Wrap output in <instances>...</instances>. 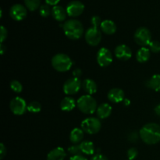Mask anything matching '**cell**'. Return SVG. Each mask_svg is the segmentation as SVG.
<instances>
[{
  "mask_svg": "<svg viewBox=\"0 0 160 160\" xmlns=\"http://www.w3.org/2000/svg\"><path fill=\"white\" fill-rule=\"evenodd\" d=\"M102 20L98 16H94L91 19V23L92 24V27H95V28H98V27L101 26L102 24Z\"/></svg>",
  "mask_w": 160,
  "mask_h": 160,
  "instance_id": "cell-32",
  "label": "cell"
},
{
  "mask_svg": "<svg viewBox=\"0 0 160 160\" xmlns=\"http://www.w3.org/2000/svg\"><path fill=\"white\" fill-rule=\"evenodd\" d=\"M64 33L68 38L78 40L84 34V27L81 21L76 19L67 20L62 25Z\"/></svg>",
  "mask_w": 160,
  "mask_h": 160,
  "instance_id": "cell-2",
  "label": "cell"
},
{
  "mask_svg": "<svg viewBox=\"0 0 160 160\" xmlns=\"http://www.w3.org/2000/svg\"><path fill=\"white\" fill-rule=\"evenodd\" d=\"M102 124L100 120L95 117H88L81 123V129L89 134H97L101 130Z\"/></svg>",
  "mask_w": 160,
  "mask_h": 160,
  "instance_id": "cell-5",
  "label": "cell"
},
{
  "mask_svg": "<svg viewBox=\"0 0 160 160\" xmlns=\"http://www.w3.org/2000/svg\"><path fill=\"white\" fill-rule=\"evenodd\" d=\"M9 15L17 21L23 20L27 16V9L21 4H15L10 8Z\"/></svg>",
  "mask_w": 160,
  "mask_h": 160,
  "instance_id": "cell-12",
  "label": "cell"
},
{
  "mask_svg": "<svg viewBox=\"0 0 160 160\" xmlns=\"http://www.w3.org/2000/svg\"><path fill=\"white\" fill-rule=\"evenodd\" d=\"M24 2L30 11H35L40 6L41 0H24Z\"/></svg>",
  "mask_w": 160,
  "mask_h": 160,
  "instance_id": "cell-25",
  "label": "cell"
},
{
  "mask_svg": "<svg viewBox=\"0 0 160 160\" xmlns=\"http://www.w3.org/2000/svg\"><path fill=\"white\" fill-rule=\"evenodd\" d=\"M77 105L80 111L84 114L94 113L98 108L96 100L90 95H84L80 97Z\"/></svg>",
  "mask_w": 160,
  "mask_h": 160,
  "instance_id": "cell-4",
  "label": "cell"
},
{
  "mask_svg": "<svg viewBox=\"0 0 160 160\" xmlns=\"http://www.w3.org/2000/svg\"><path fill=\"white\" fill-rule=\"evenodd\" d=\"M150 49L147 48L146 47H142L138 51L136 54V59L139 62H146L150 59Z\"/></svg>",
  "mask_w": 160,
  "mask_h": 160,
  "instance_id": "cell-22",
  "label": "cell"
},
{
  "mask_svg": "<svg viewBox=\"0 0 160 160\" xmlns=\"http://www.w3.org/2000/svg\"><path fill=\"white\" fill-rule=\"evenodd\" d=\"M81 74H82V71H81V69L76 68V69H74V70H73V78H80V77L81 76Z\"/></svg>",
  "mask_w": 160,
  "mask_h": 160,
  "instance_id": "cell-35",
  "label": "cell"
},
{
  "mask_svg": "<svg viewBox=\"0 0 160 160\" xmlns=\"http://www.w3.org/2000/svg\"><path fill=\"white\" fill-rule=\"evenodd\" d=\"M9 108L11 112L17 116L23 115L28 109V105L26 101L20 97H16L11 100L9 103Z\"/></svg>",
  "mask_w": 160,
  "mask_h": 160,
  "instance_id": "cell-7",
  "label": "cell"
},
{
  "mask_svg": "<svg viewBox=\"0 0 160 160\" xmlns=\"http://www.w3.org/2000/svg\"><path fill=\"white\" fill-rule=\"evenodd\" d=\"M108 98L110 102L113 103H119L123 102L125 99V94L122 89L115 88L109 90L107 95Z\"/></svg>",
  "mask_w": 160,
  "mask_h": 160,
  "instance_id": "cell-14",
  "label": "cell"
},
{
  "mask_svg": "<svg viewBox=\"0 0 160 160\" xmlns=\"http://www.w3.org/2000/svg\"><path fill=\"white\" fill-rule=\"evenodd\" d=\"M6 155V148L5 147L4 144H0V159H2Z\"/></svg>",
  "mask_w": 160,
  "mask_h": 160,
  "instance_id": "cell-34",
  "label": "cell"
},
{
  "mask_svg": "<svg viewBox=\"0 0 160 160\" xmlns=\"http://www.w3.org/2000/svg\"><path fill=\"white\" fill-rule=\"evenodd\" d=\"M28 110L32 113H38L42 110V106L37 101H33L28 105Z\"/></svg>",
  "mask_w": 160,
  "mask_h": 160,
  "instance_id": "cell-26",
  "label": "cell"
},
{
  "mask_svg": "<svg viewBox=\"0 0 160 160\" xmlns=\"http://www.w3.org/2000/svg\"><path fill=\"white\" fill-rule=\"evenodd\" d=\"M0 34H1V43L2 44L3 42L7 38V30L5 28L4 26H1V31H0Z\"/></svg>",
  "mask_w": 160,
  "mask_h": 160,
  "instance_id": "cell-33",
  "label": "cell"
},
{
  "mask_svg": "<svg viewBox=\"0 0 160 160\" xmlns=\"http://www.w3.org/2000/svg\"><path fill=\"white\" fill-rule=\"evenodd\" d=\"M155 112H156V115L159 116L160 117V104L157 105V106H156V107L155 108Z\"/></svg>",
  "mask_w": 160,
  "mask_h": 160,
  "instance_id": "cell-40",
  "label": "cell"
},
{
  "mask_svg": "<svg viewBox=\"0 0 160 160\" xmlns=\"http://www.w3.org/2000/svg\"><path fill=\"white\" fill-rule=\"evenodd\" d=\"M139 135L147 145H156L160 142V125L156 123H147L140 130Z\"/></svg>",
  "mask_w": 160,
  "mask_h": 160,
  "instance_id": "cell-1",
  "label": "cell"
},
{
  "mask_svg": "<svg viewBox=\"0 0 160 160\" xmlns=\"http://www.w3.org/2000/svg\"><path fill=\"white\" fill-rule=\"evenodd\" d=\"M6 50V48L4 46V45H3V44H1V45H0V52H1V54L2 55L4 54Z\"/></svg>",
  "mask_w": 160,
  "mask_h": 160,
  "instance_id": "cell-41",
  "label": "cell"
},
{
  "mask_svg": "<svg viewBox=\"0 0 160 160\" xmlns=\"http://www.w3.org/2000/svg\"><path fill=\"white\" fill-rule=\"evenodd\" d=\"M67 156V152L61 147H57L48 152L47 160H64Z\"/></svg>",
  "mask_w": 160,
  "mask_h": 160,
  "instance_id": "cell-16",
  "label": "cell"
},
{
  "mask_svg": "<svg viewBox=\"0 0 160 160\" xmlns=\"http://www.w3.org/2000/svg\"><path fill=\"white\" fill-rule=\"evenodd\" d=\"M138 151L135 148H131L128 151V158L129 160H134L137 158Z\"/></svg>",
  "mask_w": 160,
  "mask_h": 160,
  "instance_id": "cell-31",
  "label": "cell"
},
{
  "mask_svg": "<svg viewBox=\"0 0 160 160\" xmlns=\"http://www.w3.org/2000/svg\"><path fill=\"white\" fill-rule=\"evenodd\" d=\"M70 160H88L87 158L84 157L82 155H78V156H73L70 157Z\"/></svg>",
  "mask_w": 160,
  "mask_h": 160,
  "instance_id": "cell-38",
  "label": "cell"
},
{
  "mask_svg": "<svg viewBox=\"0 0 160 160\" xmlns=\"http://www.w3.org/2000/svg\"><path fill=\"white\" fill-rule=\"evenodd\" d=\"M10 88L16 93H20L23 91V86L21 83L17 80H13L10 82Z\"/></svg>",
  "mask_w": 160,
  "mask_h": 160,
  "instance_id": "cell-27",
  "label": "cell"
},
{
  "mask_svg": "<svg viewBox=\"0 0 160 160\" xmlns=\"http://www.w3.org/2000/svg\"><path fill=\"white\" fill-rule=\"evenodd\" d=\"M134 41L138 45L145 47L152 42V34L149 30L145 27H141L134 33Z\"/></svg>",
  "mask_w": 160,
  "mask_h": 160,
  "instance_id": "cell-6",
  "label": "cell"
},
{
  "mask_svg": "<svg viewBox=\"0 0 160 160\" xmlns=\"http://www.w3.org/2000/svg\"><path fill=\"white\" fill-rule=\"evenodd\" d=\"M84 131L81 128H74L70 132V141L74 145L80 143L84 138Z\"/></svg>",
  "mask_w": 160,
  "mask_h": 160,
  "instance_id": "cell-20",
  "label": "cell"
},
{
  "mask_svg": "<svg viewBox=\"0 0 160 160\" xmlns=\"http://www.w3.org/2000/svg\"><path fill=\"white\" fill-rule=\"evenodd\" d=\"M39 12H40V15L43 17H47L50 15V13H52V10L50 9V7L48 6V4L42 5L39 8Z\"/></svg>",
  "mask_w": 160,
  "mask_h": 160,
  "instance_id": "cell-28",
  "label": "cell"
},
{
  "mask_svg": "<svg viewBox=\"0 0 160 160\" xmlns=\"http://www.w3.org/2000/svg\"><path fill=\"white\" fill-rule=\"evenodd\" d=\"M67 15L71 17H79L84 10V5L81 2L74 0L71 1L67 6Z\"/></svg>",
  "mask_w": 160,
  "mask_h": 160,
  "instance_id": "cell-11",
  "label": "cell"
},
{
  "mask_svg": "<svg viewBox=\"0 0 160 160\" xmlns=\"http://www.w3.org/2000/svg\"><path fill=\"white\" fill-rule=\"evenodd\" d=\"M102 40V33L98 28L92 27L85 32V41L89 45L97 46Z\"/></svg>",
  "mask_w": 160,
  "mask_h": 160,
  "instance_id": "cell-8",
  "label": "cell"
},
{
  "mask_svg": "<svg viewBox=\"0 0 160 160\" xmlns=\"http://www.w3.org/2000/svg\"><path fill=\"white\" fill-rule=\"evenodd\" d=\"M82 88L85 92H87L88 95H93L97 92L98 87L95 81L92 79H85L82 83Z\"/></svg>",
  "mask_w": 160,
  "mask_h": 160,
  "instance_id": "cell-19",
  "label": "cell"
},
{
  "mask_svg": "<svg viewBox=\"0 0 160 160\" xmlns=\"http://www.w3.org/2000/svg\"><path fill=\"white\" fill-rule=\"evenodd\" d=\"M75 106L76 102L71 97H66L60 102V109L65 112H70L74 109Z\"/></svg>",
  "mask_w": 160,
  "mask_h": 160,
  "instance_id": "cell-21",
  "label": "cell"
},
{
  "mask_svg": "<svg viewBox=\"0 0 160 160\" xmlns=\"http://www.w3.org/2000/svg\"><path fill=\"white\" fill-rule=\"evenodd\" d=\"M52 66L58 72H67L73 66V61L64 53H58L52 59Z\"/></svg>",
  "mask_w": 160,
  "mask_h": 160,
  "instance_id": "cell-3",
  "label": "cell"
},
{
  "mask_svg": "<svg viewBox=\"0 0 160 160\" xmlns=\"http://www.w3.org/2000/svg\"><path fill=\"white\" fill-rule=\"evenodd\" d=\"M149 49L154 53H158L160 52V42L158 41H152L149 44Z\"/></svg>",
  "mask_w": 160,
  "mask_h": 160,
  "instance_id": "cell-30",
  "label": "cell"
},
{
  "mask_svg": "<svg viewBox=\"0 0 160 160\" xmlns=\"http://www.w3.org/2000/svg\"><path fill=\"white\" fill-rule=\"evenodd\" d=\"M91 160H109L105 156L102 154H97L95 156H94L91 159Z\"/></svg>",
  "mask_w": 160,
  "mask_h": 160,
  "instance_id": "cell-36",
  "label": "cell"
},
{
  "mask_svg": "<svg viewBox=\"0 0 160 160\" xmlns=\"http://www.w3.org/2000/svg\"><path fill=\"white\" fill-rule=\"evenodd\" d=\"M68 152L70 153L72 156H78V155L82 154V152H81L80 145H72V146L69 147Z\"/></svg>",
  "mask_w": 160,
  "mask_h": 160,
  "instance_id": "cell-29",
  "label": "cell"
},
{
  "mask_svg": "<svg viewBox=\"0 0 160 160\" xmlns=\"http://www.w3.org/2000/svg\"><path fill=\"white\" fill-rule=\"evenodd\" d=\"M97 62L102 67L110 65L112 62V56L111 52L106 48H101L97 53Z\"/></svg>",
  "mask_w": 160,
  "mask_h": 160,
  "instance_id": "cell-10",
  "label": "cell"
},
{
  "mask_svg": "<svg viewBox=\"0 0 160 160\" xmlns=\"http://www.w3.org/2000/svg\"><path fill=\"white\" fill-rule=\"evenodd\" d=\"M81 152L83 154L88 155V156H92L95 152V145L93 142L90 141H84L80 144Z\"/></svg>",
  "mask_w": 160,
  "mask_h": 160,
  "instance_id": "cell-24",
  "label": "cell"
},
{
  "mask_svg": "<svg viewBox=\"0 0 160 160\" xmlns=\"http://www.w3.org/2000/svg\"><path fill=\"white\" fill-rule=\"evenodd\" d=\"M112 106L108 103H102L97 108V115L100 119H106L112 113Z\"/></svg>",
  "mask_w": 160,
  "mask_h": 160,
  "instance_id": "cell-18",
  "label": "cell"
},
{
  "mask_svg": "<svg viewBox=\"0 0 160 160\" xmlns=\"http://www.w3.org/2000/svg\"><path fill=\"white\" fill-rule=\"evenodd\" d=\"M115 53L116 57L118 59L122 61H128L132 56V52L131 49L130 48V47H128L126 45H119L118 46H117V48H115Z\"/></svg>",
  "mask_w": 160,
  "mask_h": 160,
  "instance_id": "cell-13",
  "label": "cell"
},
{
  "mask_svg": "<svg viewBox=\"0 0 160 160\" xmlns=\"http://www.w3.org/2000/svg\"><path fill=\"white\" fill-rule=\"evenodd\" d=\"M101 31L103 33L108 35L113 34L117 31V25L112 20H105L102 22V24L100 26Z\"/></svg>",
  "mask_w": 160,
  "mask_h": 160,
  "instance_id": "cell-17",
  "label": "cell"
},
{
  "mask_svg": "<svg viewBox=\"0 0 160 160\" xmlns=\"http://www.w3.org/2000/svg\"><path fill=\"white\" fill-rule=\"evenodd\" d=\"M60 1V0H45V2H46L47 4L48 5V6H57V3L59 2Z\"/></svg>",
  "mask_w": 160,
  "mask_h": 160,
  "instance_id": "cell-39",
  "label": "cell"
},
{
  "mask_svg": "<svg viewBox=\"0 0 160 160\" xmlns=\"http://www.w3.org/2000/svg\"><path fill=\"white\" fill-rule=\"evenodd\" d=\"M138 139V135L136 132H131L129 135V140L131 142H136Z\"/></svg>",
  "mask_w": 160,
  "mask_h": 160,
  "instance_id": "cell-37",
  "label": "cell"
},
{
  "mask_svg": "<svg viewBox=\"0 0 160 160\" xmlns=\"http://www.w3.org/2000/svg\"><path fill=\"white\" fill-rule=\"evenodd\" d=\"M52 16L56 20L62 22L66 20L67 16V9L61 6H55L52 9Z\"/></svg>",
  "mask_w": 160,
  "mask_h": 160,
  "instance_id": "cell-15",
  "label": "cell"
},
{
  "mask_svg": "<svg viewBox=\"0 0 160 160\" xmlns=\"http://www.w3.org/2000/svg\"><path fill=\"white\" fill-rule=\"evenodd\" d=\"M123 102H124V105L125 106H128L130 105V103H131V102H130L129 99H128V98H125L124 100H123Z\"/></svg>",
  "mask_w": 160,
  "mask_h": 160,
  "instance_id": "cell-42",
  "label": "cell"
},
{
  "mask_svg": "<svg viewBox=\"0 0 160 160\" xmlns=\"http://www.w3.org/2000/svg\"><path fill=\"white\" fill-rule=\"evenodd\" d=\"M81 88V81L80 78H71L66 81L63 84V92L67 95H74L80 91Z\"/></svg>",
  "mask_w": 160,
  "mask_h": 160,
  "instance_id": "cell-9",
  "label": "cell"
},
{
  "mask_svg": "<svg viewBox=\"0 0 160 160\" xmlns=\"http://www.w3.org/2000/svg\"><path fill=\"white\" fill-rule=\"evenodd\" d=\"M147 87L157 92H160V74H155L146 82Z\"/></svg>",
  "mask_w": 160,
  "mask_h": 160,
  "instance_id": "cell-23",
  "label": "cell"
}]
</instances>
